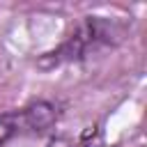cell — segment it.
Returning a JSON list of instances; mask_svg holds the SVG:
<instances>
[{"mask_svg": "<svg viewBox=\"0 0 147 147\" xmlns=\"http://www.w3.org/2000/svg\"><path fill=\"white\" fill-rule=\"evenodd\" d=\"M18 119H23L32 131H46V129H51V126L55 124L57 110H55V106L48 103V101H34V103H30V106L18 115Z\"/></svg>", "mask_w": 147, "mask_h": 147, "instance_id": "1", "label": "cell"}, {"mask_svg": "<svg viewBox=\"0 0 147 147\" xmlns=\"http://www.w3.org/2000/svg\"><path fill=\"white\" fill-rule=\"evenodd\" d=\"M18 131V115H0V145H5Z\"/></svg>", "mask_w": 147, "mask_h": 147, "instance_id": "2", "label": "cell"}]
</instances>
